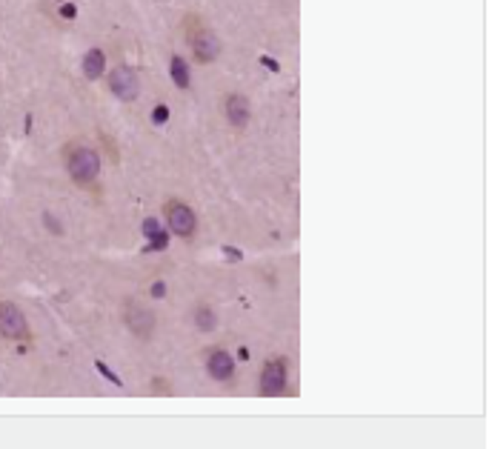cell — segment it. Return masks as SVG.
Here are the masks:
<instances>
[{"instance_id":"cell-17","label":"cell","mask_w":489,"mask_h":449,"mask_svg":"<svg viewBox=\"0 0 489 449\" xmlns=\"http://www.w3.org/2000/svg\"><path fill=\"white\" fill-rule=\"evenodd\" d=\"M149 295L160 301V298L166 295V284H163V281H155V284H152V289H149Z\"/></svg>"},{"instance_id":"cell-5","label":"cell","mask_w":489,"mask_h":449,"mask_svg":"<svg viewBox=\"0 0 489 449\" xmlns=\"http://www.w3.org/2000/svg\"><path fill=\"white\" fill-rule=\"evenodd\" d=\"M109 92L120 101V103H132L138 95H141V77H138V69L129 66V63H118L112 72H109Z\"/></svg>"},{"instance_id":"cell-2","label":"cell","mask_w":489,"mask_h":449,"mask_svg":"<svg viewBox=\"0 0 489 449\" xmlns=\"http://www.w3.org/2000/svg\"><path fill=\"white\" fill-rule=\"evenodd\" d=\"M186 40H189V49H192L195 63H215L220 58V52H224V43H220L217 32L203 26L198 15L186 18Z\"/></svg>"},{"instance_id":"cell-15","label":"cell","mask_w":489,"mask_h":449,"mask_svg":"<svg viewBox=\"0 0 489 449\" xmlns=\"http://www.w3.org/2000/svg\"><path fill=\"white\" fill-rule=\"evenodd\" d=\"M95 369H98V372H101V375H103L106 381H112L115 386H123V381H120V378H118V375H115V372H112V369H109V367H106L103 361H98V364H95Z\"/></svg>"},{"instance_id":"cell-20","label":"cell","mask_w":489,"mask_h":449,"mask_svg":"<svg viewBox=\"0 0 489 449\" xmlns=\"http://www.w3.org/2000/svg\"><path fill=\"white\" fill-rule=\"evenodd\" d=\"M224 252H227V258H229V260H232V258H235V260H241V258H243V255H241V249H232V246H224Z\"/></svg>"},{"instance_id":"cell-3","label":"cell","mask_w":489,"mask_h":449,"mask_svg":"<svg viewBox=\"0 0 489 449\" xmlns=\"http://www.w3.org/2000/svg\"><path fill=\"white\" fill-rule=\"evenodd\" d=\"M163 212H166V223H169L172 235L184 238V241L195 238V232H198V215H195V209H192L186 201L169 198V201L163 203Z\"/></svg>"},{"instance_id":"cell-19","label":"cell","mask_w":489,"mask_h":449,"mask_svg":"<svg viewBox=\"0 0 489 449\" xmlns=\"http://www.w3.org/2000/svg\"><path fill=\"white\" fill-rule=\"evenodd\" d=\"M258 61H260V63H263V66H266V69H269V72H281V63H275V61H272V58H266V55H260V58H258Z\"/></svg>"},{"instance_id":"cell-11","label":"cell","mask_w":489,"mask_h":449,"mask_svg":"<svg viewBox=\"0 0 489 449\" xmlns=\"http://www.w3.org/2000/svg\"><path fill=\"white\" fill-rule=\"evenodd\" d=\"M169 75H172L177 89H184V92H186V89H192V69H189V63L181 55L169 58Z\"/></svg>"},{"instance_id":"cell-12","label":"cell","mask_w":489,"mask_h":449,"mask_svg":"<svg viewBox=\"0 0 489 449\" xmlns=\"http://www.w3.org/2000/svg\"><path fill=\"white\" fill-rule=\"evenodd\" d=\"M192 321H195V327H198L201 332H212V329L217 327V315H215V309H212L209 303H198V306H195Z\"/></svg>"},{"instance_id":"cell-16","label":"cell","mask_w":489,"mask_h":449,"mask_svg":"<svg viewBox=\"0 0 489 449\" xmlns=\"http://www.w3.org/2000/svg\"><path fill=\"white\" fill-rule=\"evenodd\" d=\"M58 12H61V18H63V20H72V18H77V6H75V4H63V6L58 9Z\"/></svg>"},{"instance_id":"cell-13","label":"cell","mask_w":489,"mask_h":449,"mask_svg":"<svg viewBox=\"0 0 489 449\" xmlns=\"http://www.w3.org/2000/svg\"><path fill=\"white\" fill-rule=\"evenodd\" d=\"M149 389H152V395H172V381L169 378H152Z\"/></svg>"},{"instance_id":"cell-6","label":"cell","mask_w":489,"mask_h":449,"mask_svg":"<svg viewBox=\"0 0 489 449\" xmlns=\"http://www.w3.org/2000/svg\"><path fill=\"white\" fill-rule=\"evenodd\" d=\"M0 338L6 341H32L29 321L23 309L12 301H0Z\"/></svg>"},{"instance_id":"cell-1","label":"cell","mask_w":489,"mask_h":449,"mask_svg":"<svg viewBox=\"0 0 489 449\" xmlns=\"http://www.w3.org/2000/svg\"><path fill=\"white\" fill-rule=\"evenodd\" d=\"M63 166L77 186H92L101 177V155L89 144H69L63 149Z\"/></svg>"},{"instance_id":"cell-14","label":"cell","mask_w":489,"mask_h":449,"mask_svg":"<svg viewBox=\"0 0 489 449\" xmlns=\"http://www.w3.org/2000/svg\"><path fill=\"white\" fill-rule=\"evenodd\" d=\"M169 115H172L169 106H166V103H158V106L152 109V123H155V126H163V123H169Z\"/></svg>"},{"instance_id":"cell-8","label":"cell","mask_w":489,"mask_h":449,"mask_svg":"<svg viewBox=\"0 0 489 449\" xmlns=\"http://www.w3.org/2000/svg\"><path fill=\"white\" fill-rule=\"evenodd\" d=\"M224 118L227 123L235 129V132H243L252 120V106H249V98L243 92H229L224 98Z\"/></svg>"},{"instance_id":"cell-7","label":"cell","mask_w":489,"mask_h":449,"mask_svg":"<svg viewBox=\"0 0 489 449\" xmlns=\"http://www.w3.org/2000/svg\"><path fill=\"white\" fill-rule=\"evenodd\" d=\"M289 384V361L284 355H272L260 369V395L275 398L286 389Z\"/></svg>"},{"instance_id":"cell-18","label":"cell","mask_w":489,"mask_h":449,"mask_svg":"<svg viewBox=\"0 0 489 449\" xmlns=\"http://www.w3.org/2000/svg\"><path fill=\"white\" fill-rule=\"evenodd\" d=\"M43 220H46V227H49V232H55V235H61L63 229H61V223L52 217V215H43Z\"/></svg>"},{"instance_id":"cell-9","label":"cell","mask_w":489,"mask_h":449,"mask_svg":"<svg viewBox=\"0 0 489 449\" xmlns=\"http://www.w3.org/2000/svg\"><path fill=\"white\" fill-rule=\"evenodd\" d=\"M235 369H238V364H235V358H232L227 349H212V352H206V375H209L212 381L227 384V381L235 378Z\"/></svg>"},{"instance_id":"cell-10","label":"cell","mask_w":489,"mask_h":449,"mask_svg":"<svg viewBox=\"0 0 489 449\" xmlns=\"http://www.w3.org/2000/svg\"><path fill=\"white\" fill-rule=\"evenodd\" d=\"M80 69H83V77L86 80H101L106 75V52L101 46H92V49L83 55Z\"/></svg>"},{"instance_id":"cell-4","label":"cell","mask_w":489,"mask_h":449,"mask_svg":"<svg viewBox=\"0 0 489 449\" xmlns=\"http://www.w3.org/2000/svg\"><path fill=\"white\" fill-rule=\"evenodd\" d=\"M123 324H126V329L135 335L138 341H149L152 332H155L158 318H155V312H152L149 306H144V303L135 301V298H129V301L123 303Z\"/></svg>"}]
</instances>
